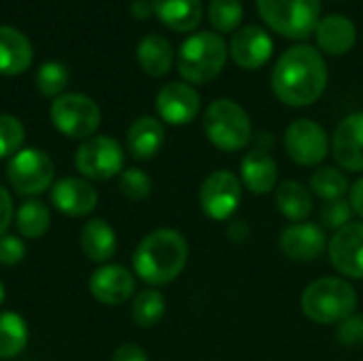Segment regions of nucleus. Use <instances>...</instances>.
I'll list each match as a JSON object with an SVG mask.
<instances>
[{
    "mask_svg": "<svg viewBox=\"0 0 363 361\" xmlns=\"http://www.w3.org/2000/svg\"><path fill=\"white\" fill-rule=\"evenodd\" d=\"M336 340L347 349H357L363 345V317L351 315L342 323H338Z\"/></svg>",
    "mask_w": 363,
    "mask_h": 361,
    "instance_id": "obj_36",
    "label": "nucleus"
},
{
    "mask_svg": "<svg viewBox=\"0 0 363 361\" xmlns=\"http://www.w3.org/2000/svg\"><path fill=\"white\" fill-rule=\"evenodd\" d=\"M240 181L255 196L270 194L279 183V166L264 149H253L240 162Z\"/></svg>",
    "mask_w": 363,
    "mask_h": 361,
    "instance_id": "obj_19",
    "label": "nucleus"
},
{
    "mask_svg": "<svg viewBox=\"0 0 363 361\" xmlns=\"http://www.w3.org/2000/svg\"><path fill=\"white\" fill-rule=\"evenodd\" d=\"M34 57L30 40L11 26H0V74L15 77L30 68Z\"/></svg>",
    "mask_w": 363,
    "mask_h": 361,
    "instance_id": "obj_21",
    "label": "nucleus"
},
{
    "mask_svg": "<svg viewBox=\"0 0 363 361\" xmlns=\"http://www.w3.org/2000/svg\"><path fill=\"white\" fill-rule=\"evenodd\" d=\"M51 204L68 217H85L98 206L96 187L79 177H64L51 185Z\"/></svg>",
    "mask_w": 363,
    "mask_h": 361,
    "instance_id": "obj_17",
    "label": "nucleus"
},
{
    "mask_svg": "<svg viewBox=\"0 0 363 361\" xmlns=\"http://www.w3.org/2000/svg\"><path fill=\"white\" fill-rule=\"evenodd\" d=\"M249 226L245 223V221H234V223H230V228H228V236L234 240V243H247L249 240Z\"/></svg>",
    "mask_w": 363,
    "mask_h": 361,
    "instance_id": "obj_40",
    "label": "nucleus"
},
{
    "mask_svg": "<svg viewBox=\"0 0 363 361\" xmlns=\"http://www.w3.org/2000/svg\"><path fill=\"white\" fill-rule=\"evenodd\" d=\"M123 149L111 136H91L83 140L74 153V168L83 179L108 181L123 172Z\"/></svg>",
    "mask_w": 363,
    "mask_h": 361,
    "instance_id": "obj_9",
    "label": "nucleus"
},
{
    "mask_svg": "<svg viewBox=\"0 0 363 361\" xmlns=\"http://www.w3.org/2000/svg\"><path fill=\"white\" fill-rule=\"evenodd\" d=\"M274 45L270 34L259 26H240L230 43V55L236 66L245 70L262 68L272 57Z\"/></svg>",
    "mask_w": 363,
    "mask_h": 361,
    "instance_id": "obj_16",
    "label": "nucleus"
},
{
    "mask_svg": "<svg viewBox=\"0 0 363 361\" xmlns=\"http://www.w3.org/2000/svg\"><path fill=\"white\" fill-rule=\"evenodd\" d=\"M334 160L351 172L363 170V113L345 117L334 130L332 138Z\"/></svg>",
    "mask_w": 363,
    "mask_h": 361,
    "instance_id": "obj_18",
    "label": "nucleus"
},
{
    "mask_svg": "<svg viewBox=\"0 0 363 361\" xmlns=\"http://www.w3.org/2000/svg\"><path fill=\"white\" fill-rule=\"evenodd\" d=\"M15 217V209H13V196L6 187L0 185V236L6 234V230L11 228Z\"/></svg>",
    "mask_w": 363,
    "mask_h": 361,
    "instance_id": "obj_38",
    "label": "nucleus"
},
{
    "mask_svg": "<svg viewBox=\"0 0 363 361\" xmlns=\"http://www.w3.org/2000/svg\"><path fill=\"white\" fill-rule=\"evenodd\" d=\"M164 126L155 117H138L128 130V151L134 160H153L164 147Z\"/></svg>",
    "mask_w": 363,
    "mask_h": 361,
    "instance_id": "obj_22",
    "label": "nucleus"
},
{
    "mask_svg": "<svg viewBox=\"0 0 363 361\" xmlns=\"http://www.w3.org/2000/svg\"><path fill=\"white\" fill-rule=\"evenodd\" d=\"M311 189H313V194H317L319 198L330 202V200H342L347 196V191H351V185L342 170L325 166V168H319L313 172Z\"/></svg>",
    "mask_w": 363,
    "mask_h": 361,
    "instance_id": "obj_30",
    "label": "nucleus"
},
{
    "mask_svg": "<svg viewBox=\"0 0 363 361\" xmlns=\"http://www.w3.org/2000/svg\"><path fill=\"white\" fill-rule=\"evenodd\" d=\"M30 340L28 323L17 313H0V360H13L23 353Z\"/></svg>",
    "mask_w": 363,
    "mask_h": 361,
    "instance_id": "obj_27",
    "label": "nucleus"
},
{
    "mask_svg": "<svg viewBox=\"0 0 363 361\" xmlns=\"http://www.w3.org/2000/svg\"><path fill=\"white\" fill-rule=\"evenodd\" d=\"M26 257V245L19 236L4 234L0 236V264L2 266H17Z\"/></svg>",
    "mask_w": 363,
    "mask_h": 361,
    "instance_id": "obj_37",
    "label": "nucleus"
},
{
    "mask_svg": "<svg viewBox=\"0 0 363 361\" xmlns=\"http://www.w3.org/2000/svg\"><path fill=\"white\" fill-rule=\"evenodd\" d=\"M23 138V123L13 115H0V160L13 157L17 151H21Z\"/></svg>",
    "mask_w": 363,
    "mask_h": 361,
    "instance_id": "obj_33",
    "label": "nucleus"
},
{
    "mask_svg": "<svg viewBox=\"0 0 363 361\" xmlns=\"http://www.w3.org/2000/svg\"><path fill=\"white\" fill-rule=\"evenodd\" d=\"M111 361H149V357H147V351L143 347H138L134 343H125V345L115 349Z\"/></svg>",
    "mask_w": 363,
    "mask_h": 361,
    "instance_id": "obj_39",
    "label": "nucleus"
},
{
    "mask_svg": "<svg viewBox=\"0 0 363 361\" xmlns=\"http://www.w3.org/2000/svg\"><path fill=\"white\" fill-rule=\"evenodd\" d=\"M166 315V298L157 289H145L134 298L132 319L138 328L149 330L155 328Z\"/></svg>",
    "mask_w": 363,
    "mask_h": 361,
    "instance_id": "obj_29",
    "label": "nucleus"
},
{
    "mask_svg": "<svg viewBox=\"0 0 363 361\" xmlns=\"http://www.w3.org/2000/svg\"><path fill=\"white\" fill-rule=\"evenodd\" d=\"M274 202L281 215L294 223L306 221V217L313 213V194L298 181H283L277 187Z\"/></svg>",
    "mask_w": 363,
    "mask_h": 361,
    "instance_id": "obj_26",
    "label": "nucleus"
},
{
    "mask_svg": "<svg viewBox=\"0 0 363 361\" xmlns=\"http://www.w3.org/2000/svg\"><path fill=\"white\" fill-rule=\"evenodd\" d=\"M202 0H153L157 19L174 32H191L202 21Z\"/></svg>",
    "mask_w": 363,
    "mask_h": 361,
    "instance_id": "obj_23",
    "label": "nucleus"
},
{
    "mask_svg": "<svg viewBox=\"0 0 363 361\" xmlns=\"http://www.w3.org/2000/svg\"><path fill=\"white\" fill-rule=\"evenodd\" d=\"M53 160L40 149H21L6 164V179L19 196H38L53 185Z\"/></svg>",
    "mask_w": 363,
    "mask_h": 361,
    "instance_id": "obj_8",
    "label": "nucleus"
},
{
    "mask_svg": "<svg viewBox=\"0 0 363 361\" xmlns=\"http://www.w3.org/2000/svg\"><path fill=\"white\" fill-rule=\"evenodd\" d=\"M353 217V206L349 200H330L321 206V223L328 230H342L345 226L351 223Z\"/></svg>",
    "mask_w": 363,
    "mask_h": 361,
    "instance_id": "obj_35",
    "label": "nucleus"
},
{
    "mask_svg": "<svg viewBox=\"0 0 363 361\" xmlns=\"http://www.w3.org/2000/svg\"><path fill=\"white\" fill-rule=\"evenodd\" d=\"M136 60L140 68L151 74V77H164L172 68L174 62V49L172 45L160 36V34H149L145 36L138 47H136Z\"/></svg>",
    "mask_w": 363,
    "mask_h": 361,
    "instance_id": "obj_25",
    "label": "nucleus"
},
{
    "mask_svg": "<svg viewBox=\"0 0 363 361\" xmlns=\"http://www.w3.org/2000/svg\"><path fill=\"white\" fill-rule=\"evenodd\" d=\"M81 251L96 264H106L117 253V234L104 219H89L81 228Z\"/></svg>",
    "mask_w": 363,
    "mask_h": 361,
    "instance_id": "obj_24",
    "label": "nucleus"
},
{
    "mask_svg": "<svg viewBox=\"0 0 363 361\" xmlns=\"http://www.w3.org/2000/svg\"><path fill=\"white\" fill-rule=\"evenodd\" d=\"M349 202H351V206H353V213H357L359 217H363V179H359L353 187H351V191H349Z\"/></svg>",
    "mask_w": 363,
    "mask_h": 361,
    "instance_id": "obj_41",
    "label": "nucleus"
},
{
    "mask_svg": "<svg viewBox=\"0 0 363 361\" xmlns=\"http://www.w3.org/2000/svg\"><path fill=\"white\" fill-rule=\"evenodd\" d=\"M68 85V68L60 62H45L36 72V87L47 98H60Z\"/></svg>",
    "mask_w": 363,
    "mask_h": 361,
    "instance_id": "obj_32",
    "label": "nucleus"
},
{
    "mask_svg": "<svg viewBox=\"0 0 363 361\" xmlns=\"http://www.w3.org/2000/svg\"><path fill=\"white\" fill-rule=\"evenodd\" d=\"M315 36H317L319 49L330 55H345L357 43L355 23L345 15H328L319 19Z\"/></svg>",
    "mask_w": 363,
    "mask_h": 361,
    "instance_id": "obj_20",
    "label": "nucleus"
},
{
    "mask_svg": "<svg viewBox=\"0 0 363 361\" xmlns=\"http://www.w3.org/2000/svg\"><path fill=\"white\" fill-rule=\"evenodd\" d=\"M242 2L240 0H211L208 21L219 34L236 32L242 23Z\"/></svg>",
    "mask_w": 363,
    "mask_h": 361,
    "instance_id": "obj_31",
    "label": "nucleus"
},
{
    "mask_svg": "<svg viewBox=\"0 0 363 361\" xmlns=\"http://www.w3.org/2000/svg\"><path fill=\"white\" fill-rule=\"evenodd\" d=\"M187 257L189 245L185 236L177 230L162 228L147 234L138 243L132 255V266L138 279H143L145 283L168 285L181 277L187 266Z\"/></svg>",
    "mask_w": 363,
    "mask_h": 361,
    "instance_id": "obj_2",
    "label": "nucleus"
},
{
    "mask_svg": "<svg viewBox=\"0 0 363 361\" xmlns=\"http://www.w3.org/2000/svg\"><path fill=\"white\" fill-rule=\"evenodd\" d=\"M357 309V291L347 279L323 277L313 281L302 294L304 315L319 326H338Z\"/></svg>",
    "mask_w": 363,
    "mask_h": 361,
    "instance_id": "obj_3",
    "label": "nucleus"
},
{
    "mask_svg": "<svg viewBox=\"0 0 363 361\" xmlns=\"http://www.w3.org/2000/svg\"><path fill=\"white\" fill-rule=\"evenodd\" d=\"M336 272L347 279H363V221L349 223L334 234L328 247Z\"/></svg>",
    "mask_w": 363,
    "mask_h": 361,
    "instance_id": "obj_12",
    "label": "nucleus"
},
{
    "mask_svg": "<svg viewBox=\"0 0 363 361\" xmlns=\"http://www.w3.org/2000/svg\"><path fill=\"white\" fill-rule=\"evenodd\" d=\"M4 298H6V294H4V285L0 283V306L4 304Z\"/></svg>",
    "mask_w": 363,
    "mask_h": 361,
    "instance_id": "obj_43",
    "label": "nucleus"
},
{
    "mask_svg": "<svg viewBox=\"0 0 363 361\" xmlns=\"http://www.w3.org/2000/svg\"><path fill=\"white\" fill-rule=\"evenodd\" d=\"M151 189H153V181L140 168H128L119 174V191L132 202L149 198Z\"/></svg>",
    "mask_w": 363,
    "mask_h": 361,
    "instance_id": "obj_34",
    "label": "nucleus"
},
{
    "mask_svg": "<svg viewBox=\"0 0 363 361\" xmlns=\"http://www.w3.org/2000/svg\"><path fill=\"white\" fill-rule=\"evenodd\" d=\"M132 15L136 19H149L153 15V2H147V0H136L132 4Z\"/></svg>",
    "mask_w": 363,
    "mask_h": 361,
    "instance_id": "obj_42",
    "label": "nucleus"
},
{
    "mask_svg": "<svg viewBox=\"0 0 363 361\" xmlns=\"http://www.w3.org/2000/svg\"><path fill=\"white\" fill-rule=\"evenodd\" d=\"M328 87V64L311 45L289 47L272 68V91L287 106H308Z\"/></svg>",
    "mask_w": 363,
    "mask_h": 361,
    "instance_id": "obj_1",
    "label": "nucleus"
},
{
    "mask_svg": "<svg viewBox=\"0 0 363 361\" xmlns=\"http://www.w3.org/2000/svg\"><path fill=\"white\" fill-rule=\"evenodd\" d=\"M279 247L294 262H315L328 249V236L321 226L300 221L281 232Z\"/></svg>",
    "mask_w": 363,
    "mask_h": 361,
    "instance_id": "obj_15",
    "label": "nucleus"
},
{
    "mask_svg": "<svg viewBox=\"0 0 363 361\" xmlns=\"http://www.w3.org/2000/svg\"><path fill=\"white\" fill-rule=\"evenodd\" d=\"M259 17L281 36L304 40L319 23L321 0H255Z\"/></svg>",
    "mask_w": 363,
    "mask_h": 361,
    "instance_id": "obj_5",
    "label": "nucleus"
},
{
    "mask_svg": "<svg viewBox=\"0 0 363 361\" xmlns=\"http://www.w3.org/2000/svg\"><path fill=\"white\" fill-rule=\"evenodd\" d=\"M15 226L21 238H40L51 226V213L40 200H26L15 213Z\"/></svg>",
    "mask_w": 363,
    "mask_h": 361,
    "instance_id": "obj_28",
    "label": "nucleus"
},
{
    "mask_svg": "<svg viewBox=\"0 0 363 361\" xmlns=\"http://www.w3.org/2000/svg\"><path fill=\"white\" fill-rule=\"evenodd\" d=\"M242 181L230 170L211 172L200 187V206L213 221H228L240 206Z\"/></svg>",
    "mask_w": 363,
    "mask_h": 361,
    "instance_id": "obj_10",
    "label": "nucleus"
},
{
    "mask_svg": "<svg viewBox=\"0 0 363 361\" xmlns=\"http://www.w3.org/2000/svg\"><path fill=\"white\" fill-rule=\"evenodd\" d=\"M285 151L300 166H317L328 157L330 138L313 119H296L285 130Z\"/></svg>",
    "mask_w": 363,
    "mask_h": 361,
    "instance_id": "obj_11",
    "label": "nucleus"
},
{
    "mask_svg": "<svg viewBox=\"0 0 363 361\" xmlns=\"http://www.w3.org/2000/svg\"><path fill=\"white\" fill-rule=\"evenodd\" d=\"M228 60V45L217 32H196L179 49L177 68L189 83L202 85L219 77Z\"/></svg>",
    "mask_w": 363,
    "mask_h": 361,
    "instance_id": "obj_4",
    "label": "nucleus"
},
{
    "mask_svg": "<svg viewBox=\"0 0 363 361\" xmlns=\"http://www.w3.org/2000/svg\"><path fill=\"white\" fill-rule=\"evenodd\" d=\"M204 134L221 151H240L251 143V119L247 111L228 98L215 100L204 113Z\"/></svg>",
    "mask_w": 363,
    "mask_h": 361,
    "instance_id": "obj_6",
    "label": "nucleus"
},
{
    "mask_svg": "<svg viewBox=\"0 0 363 361\" xmlns=\"http://www.w3.org/2000/svg\"><path fill=\"white\" fill-rule=\"evenodd\" d=\"M51 121L55 130L74 140H87L100 128V109L85 94H62L51 104Z\"/></svg>",
    "mask_w": 363,
    "mask_h": 361,
    "instance_id": "obj_7",
    "label": "nucleus"
},
{
    "mask_svg": "<svg viewBox=\"0 0 363 361\" xmlns=\"http://www.w3.org/2000/svg\"><path fill=\"white\" fill-rule=\"evenodd\" d=\"M89 291L100 304L119 306L128 302L136 291L134 272H130L125 266L119 264H104L91 272Z\"/></svg>",
    "mask_w": 363,
    "mask_h": 361,
    "instance_id": "obj_13",
    "label": "nucleus"
},
{
    "mask_svg": "<svg viewBox=\"0 0 363 361\" xmlns=\"http://www.w3.org/2000/svg\"><path fill=\"white\" fill-rule=\"evenodd\" d=\"M160 117L170 126H187L200 113V94L189 83H166L155 98Z\"/></svg>",
    "mask_w": 363,
    "mask_h": 361,
    "instance_id": "obj_14",
    "label": "nucleus"
}]
</instances>
